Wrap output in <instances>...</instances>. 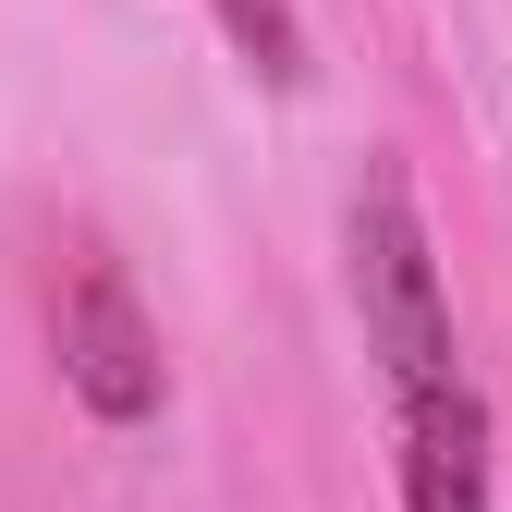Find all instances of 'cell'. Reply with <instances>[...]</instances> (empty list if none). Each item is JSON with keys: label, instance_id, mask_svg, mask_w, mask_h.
Wrapping results in <instances>:
<instances>
[{"label": "cell", "instance_id": "6da1fadb", "mask_svg": "<svg viewBox=\"0 0 512 512\" xmlns=\"http://www.w3.org/2000/svg\"><path fill=\"white\" fill-rule=\"evenodd\" d=\"M342 256H354V317H366L378 366H391V403H403V391H439V378H464V354H452V293H439L427 220H415V196H403L391 159L354 183Z\"/></svg>", "mask_w": 512, "mask_h": 512}, {"label": "cell", "instance_id": "3957f363", "mask_svg": "<svg viewBox=\"0 0 512 512\" xmlns=\"http://www.w3.org/2000/svg\"><path fill=\"white\" fill-rule=\"evenodd\" d=\"M403 500L415 512H488V403H476V378L403 391Z\"/></svg>", "mask_w": 512, "mask_h": 512}, {"label": "cell", "instance_id": "7a4b0ae2", "mask_svg": "<svg viewBox=\"0 0 512 512\" xmlns=\"http://www.w3.org/2000/svg\"><path fill=\"white\" fill-rule=\"evenodd\" d=\"M49 342H61V391L86 415H110V427L159 415V330H147V305H135V281H122L110 256H86V269L61 281Z\"/></svg>", "mask_w": 512, "mask_h": 512}, {"label": "cell", "instance_id": "277c9868", "mask_svg": "<svg viewBox=\"0 0 512 512\" xmlns=\"http://www.w3.org/2000/svg\"><path fill=\"white\" fill-rule=\"evenodd\" d=\"M220 37L244 49V74L256 86H305L317 61H305V25H293V0H220Z\"/></svg>", "mask_w": 512, "mask_h": 512}]
</instances>
